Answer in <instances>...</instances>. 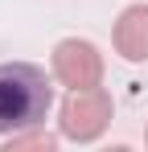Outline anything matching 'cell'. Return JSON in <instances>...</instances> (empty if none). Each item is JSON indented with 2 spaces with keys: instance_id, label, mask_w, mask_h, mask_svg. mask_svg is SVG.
Segmentation results:
<instances>
[{
  "instance_id": "obj_1",
  "label": "cell",
  "mask_w": 148,
  "mask_h": 152,
  "mask_svg": "<svg viewBox=\"0 0 148 152\" xmlns=\"http://www.w3.org/2000/svg\"><path fill=\"white\" fill-rule=\"evenodd\" d=\"M53 82L58 78L33 62H0V140L45 124L53 111Z\"/></svg>"
},
{
  "instance_id": "obj_5",
  "label": "cell",
  "mask_w": 148,
  "mask_h": 152,
  "mask_svg": "<svg viewBox=\"0 0 148 152\" xmlns=\"http://www.w3.org/2000/svg\"><path fill=\"white\" fill-rule=\"evenodd\" d=\"M58 144H62V132H45V124L41 127H25V132H12V136L0 140L4 152H58Z\"/></svg>"
},
{
  "instance_id": "obj_2",
  "label": "cell",
  "mask_w": 148,
  "mask_h": 152,
  "mask_svg": "<svg viewBox=\"0 0 148 152\" xmlns=\"http://www.w3.org/2000/svg\"><path fill=\"white\" fill-rule=\"evenodd\" d=\"M111 119H115V99L103 86L66 91V99L58 103V132L70 144H95L111 127Z\"/></svg>"
},
{
  "instance_id": "obj_3",
  "label": "cell",
  "mask_w": 148,
  "mask_h": 152,
  "mask_svg": "<svg viewBox=\"0 0 148 152\" xmlns=\"http://www.w3.org/2000/svg\"><path fill=\"white\" fill-rule=\"evenodd\" d=\"M103 53L95 41L86 37H62L49 50V74L58 78V86L66 91H86V86H103Z\"/></svg>"
},
{
  "instance_id": "obj_4",
  "label": "cell",
  "mask_w": 148,
  "mask_h": 152,
  "mask_svg": "<svg viewBox=\"0 0 148 152\" xmlns=\"http://www.w3.org/2000/svg\"><path fill=\"white\" fill-rule=\"evenodd\" d=\"M111 45L123 62H148V4L144 0L119 8V17L111 25Z\"/></svg>"
},
{
  "instance_id": "obj_6",
  "label": "cell",
  "mask_w": 148,
  "mask_h": 152,
  "mask_svg": "<svg viewBox=\"0 0 148 152\" xmlns=\"http://www.w3.org/2000/svg\"><path fill=\"white\" fill-rule=\"evenodd\" d=\"M144 144H148V132H144Z\"/></svg>"
}]
</instances>
